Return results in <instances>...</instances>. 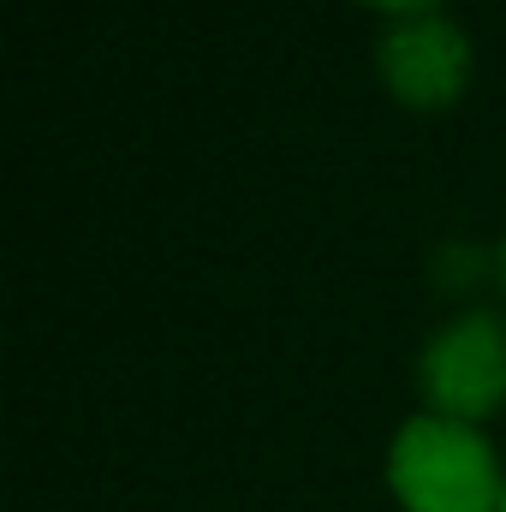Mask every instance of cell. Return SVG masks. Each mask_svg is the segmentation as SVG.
Wrapping results in <instances>:
<instances>
[{
	"mask_svg": "<svg viewBox=\"0 0 506 512\" xmlns=\"http://www.w3.org/2000/svg\"><path fill=\"white\" fill-rule=\"evenodd\" d=\"M387 489L405 512H501L506 477L477 423L417 411L387 447Z\"/></svg>",
	"mask_w": 506,
	"mask_h": 512,
	"instance_id": "1",
	"label": "cell"
},
{
	"mask_svg": "<svg viewBox=\"0 0 506 512\" xmlns=\"http://www.w3.org/2000/svg\"><path fill=\"white\" fill-rule=\"evenodd\" d=\"M417 387L429 399V411L459 417V423H483L506 405V316L471 304L459 316H447L417 358Z\"/></svg>",
	"mask_w": 506,
	"mask_h": 512,
	"instance_id": "2",
	"label": "cell"
},
{
	"mask_svg": "<svg viewBox=\"0 0 506 512\" xmlns=\"http://www.w3.org/2000/svg\"><path fill=\"white\" fill-rule=\"evenodd\" d=\"M376 72L393 90V102H405L411 114H441L471 84V42L441 12L393 18L376 42Z\"/></svg>",
	"mask_w": 506,
	"mask_h": 512,
	"instance_id": "3",
	"label": "cell"
},
{
	"mask_svg": "<svg viewBox=\"0 0 506 512\" xmlns=\"http://www.w3.org/2000/svg\"><path fill=\"white\" fill-rule=\"evenodd\" d=\"M483 256H489V251H471V245H447V251L435 256V280H441L447 292H465L471 280H483V268H489Z\"/></svg>",
	"mask_w": 506,
	"mask_h": 512,
	"instance_id": "4",
	"label": "cell"
},
{
	"mask_svg": "<svg viewBox=\"0 0 506 512\" xmlns=\"http://www.w3.org/2000/svg\"><path fill=\"white\" fill-rule=\"evenodd\" d=\"M364 6H376V12H393V18H417V12H435L441 0H364Z\"/></svg>",
	"mask_w": 506,
	"mask_h": 512,
	"instance_id": "5",
	"label": "cell"
},
{
	"mask_svg": "<svg viewBox=\"0 0 506 512\" xmlns=\"http://www.w3.org/2000/svg\"><path fill=\"white\" fill-rule=\"evenodd\" d=\"M495 274H501V286H506V239H501V251H495Z\"/></svg>",
	"mask_w": 506,
	"mask_h": 512,
	"instance_id": "6",
	"label": "cell"
},
{
	"mask_svg": "<svg viewBox=\"0 0 506 512\" xmlns=\"http://www.w3.org/2000/svg\"><path fill=\"white\" fill-rule=\"evenodd\" d=\"M501 512H506V501H501Z\"/></svg>",
	"mask_w": 506,
	"mask_h": 512,
	"instance_id": "7",
	"label": "cell"
}]
</instances>
